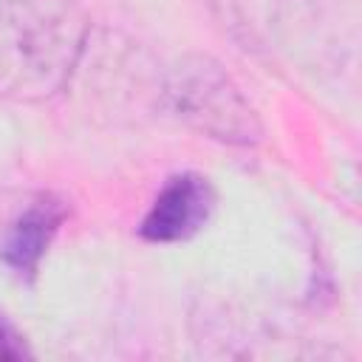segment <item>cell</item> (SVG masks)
<instances>
[{
	"label": "cell",
	"instance_id": "1",
	"mask_svg": "<svg viewBox=\"0 0 362 362\" xmlns=\"http://www.w3.org/2000/svg\"><path fill=\"white\" fill-rule=\"evenodd\" d=\"M88 34L79 0H3L0 96L28 105L54 99L71 82Z\"/></svg>",
	"mask_w": 362,
	"mask_h": 362
},
{
	"label": "cell",
	"instance_id": "2",
	"mask_svg": "<svg viewBox=\"0 0 362 362\" xmlns=\"http://www.w3.org/2000/svg\"><path fill=\"white\" fill-rule=\"evenodd\" d=\"M164 96L170 110L206 139L252 147L263 136V124L252 102L226 74V68L206 54L181 57L167 71Z\"/></svg>",
	"mask_w": 362,
	"mask_h": 362
},
{
	"label": "cell",
	"instance_id": "3",
	"mask_svg": "<svg viewBox=\"0 0 362 362\" xmlns=\"http://www.w3.org/2000/svg\"><path fill=\"white\" fill-rule=\"evenodd\" d=\"M212 209H215V189L209 178L198 173H181L161 187L139 232L150 243L189 240L195 232L204 229Z\"/></svg>",
	"mask_w": 362,
	"mask_h": 362
},
{
	"label": "cell",
	"instance_id": "4",
	"mask_svg": "<svg viewBox=\"0 0 362 362\" xmlns=\"http://www.w3.org/2000/svg\"><path fill=\"white\" fill-rule=\"evenodd\" d=\"M65 204L54 195H40L31 201L3 232L0 238V260L25 280H34L40 263L65 221Z\"/></svg>",
	"mask_w": 362,
	"mask_h": 362
},
{
	"label": "cell",
	"instance_id": "5",
	"mask_svg": "<svg viewBox=\"0 0 362 362\" xmlns=\"http://www.w3.org/2000/svg\"><path fill=\"white\" fill-rule=\"evenodd\" d=\"M28 356H31V348H28L25 337L8 320V314L0 308V362H17V359H28Z\"/></svg>",
	"mask_w": 362,
	"mask_h": 362
}]
</instances>
